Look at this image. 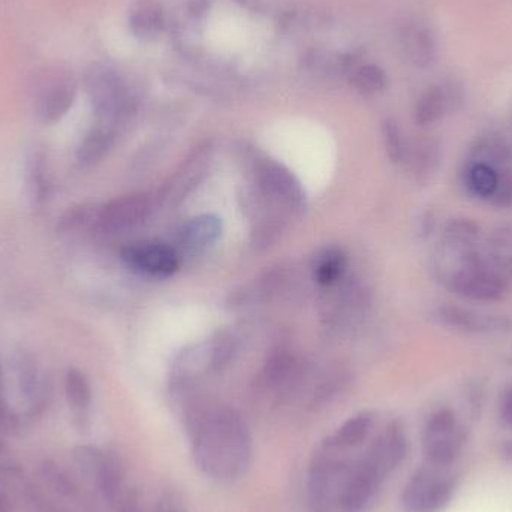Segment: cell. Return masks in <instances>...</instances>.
Segmentation results:
<instances>
[{
	"mask_svg": "<svg viewBox=\"0 0 512 512\" xmlns=\"http://www.w3.org/2000/svg\"><path fill=\"white\" fill-rule=\"evenodd\" d=\"M195 465L212 480L236 481L251 468L252 436L242 415L228 406H210L188 418Z\"/></svg>",
	"mask_w": 512,
	"mask_h": 512,
	"instance_id": "6da1fadb",
	"label": "cell"
},
{
	"mask_svg": "<svg viewBox=\"0 0 512 512\" xmlns=\"http://www.w3.org/2000/svg\"><path fill=\"white\" fill-rule=\"evenodd\" d=\"M439 280L451 294L477 303L504 300L510 294L512 285L501 268L486 254L483 243L460 258Z\"/></svg>",
	"mask_w": 512,
	"mask_h": 512,
	"instance_id": "7a4b0ae2",
	"label": "cell"
},
{
	"mask_svg": "<svg viewBox=\"0 0 512 512\" xmlns=\"http://www.w3.org/2000/svg\"><path fill=\"white\" fill-rule=\"evenodd\" d=\"M86 90L96 120L122 131L135 119L138 101L122 72L108 63H95L87 69Z\"/></svg>",
	"mask_w": 512,
	"mask_h": 512,
	"instance_id": "3957f363",
	"label": "cell"
},
{
	"mask_svg": "<svg viewBox=\"0 0 512 512\" xmlns=\"http://www.w3.org/2000/svg\"><path fill=\"white\" fill-rule=\"evenodd\" d=\"M454 490L456 475L450 466L426 462L409 478L400 502L405 512H439L447 507Z\"/></svg>",
	"mask_w": 512,
	"mask_h": 512,
	"instance_id": "277c9868",
	"label": "cell"
},
{
	"mask_svg": "<svg viewBox=\"0 0 512 512\" xmlns=\"http://www.w3.org/2000/svg\"><path fill=\"white\" fill-rule=\"evenodd\" d=\"M74 463L81 477L111 505L120 507L123 499L125 474L119 457L110 451L99 450L90 445L75 448Z\"/></svg>",
	"mask_w": 512,
	"mask_h": 512,
	"instance_id": "5b68a950",
	"label": "cell"
},
{
	"mask_svg": "<svg viewBox=\"0 0 512 512\" xmlns=\"http://www.w3.org/2000/svg\"><path fill=\"white\" fill-rule=\"evenodd\" d=\"M77 98L74 75L60 66L44 69L33 83V107L36 116L45 125L60 122Z\"/></svg>",
	"mask_w": 512,
	"mask_h": 512,
	"instance_id": "8992f818",
	"label": "cell"
},
{
	"mask_svg": "<svg viewBox=\"0 0 512 512\" xmlns=\"http://www.w3.org/2000/svg\"><path fill=\"white\" fill-rule=\"evenodd\" d=\"M465 426L451 409H439L427 421L423 432L426 460L435 465L451 466L466 444Z\"/></svg>",
	"mask_w": 512,
	"mask_h": 512,
	"instance_id": "52a82bcc",
	"label": "cell"
},
{
	"mask_svg": "<svg viewBox=\"0 0 512 512\" xmlns=\"http://www.w3.org/2000/svg\"><path fill=\"white\" fill-rule=\"evenodd\" d=\"M213 153L215 146L210 140L203 141L191 150L159 194L164 206H179L204 182L212 167Z\"/></svg>",
	"mask_w": 512,
	"mask_h": 512,
	"instance_id": "ba28073f",
	"label": "cell"
},
{
	"mask_svg": "<svg viewBox=\"0 0 512 512\" xmlns=\"http://www.w3.org/2000/svg\"><path fill=\"white\" fill-rule=\"evenodd\" d=\"M430 319L439 327L474 336L512 333V315H496L454 304L436 306L430 312Z\"/></svg>",
	"mask_w": 512,
	"mask_h": 512,
	"instance_id": "9c48e42d",
	"label": "cell"
},
{
	"mask_svg": "<svg viewBox=\"0 0 512 512\" xmlns=\"http://www.w3.org/2000/svg\"><path fill=\"white\" fill-rule=\"evenodd\" d=\"M15 390L24 406V414L29 418L41 415L50 400L51 387L47 373L36 357L30 352L20 351L12 360Z\"/></svg>",
	"mask_w": 512,
	"mask_h": 512,
	"instance_id": "30bf717a",
	"label": "cell"
},
{
	"mask_svg": "<svg viewBox=\"0 0 512 512\" xmlns=\"http://www.w3.org/2000/svg\"><path fill=\"white\" fill-rule=\"evenodd\" d=\"M255 177L256 186L268 200L282 204L291 212L301 213L306 209L303 186L285 165L273 159H261L256 164Z\"/></svg>",
	"mask_w": 512,
	"mask_h": 512,
	"instance_id": "8fae6325",
	"label": "cell"
},
{
	"mask_svg": "<svg viewBox=\"0 0 512 512\" xmlns=\"http://www.w3.org/2000/svg\"><path fill=\"white\" fill-rule=\"evenodd\" d=\"M120 258L135 273L153 279H168L176 274L180 267L176 251L165 243H128L120 251Z\"/></svg>",
	"mask_w": 512,
	"mask_h": 512,
	"instance_id": "7c38bea8",
	"label": "cell"
},
{
	"mask_svg": "<svg viewBox=\"0 0 512 512\" xmlns=\"http://www.w3.org/2000/svg\"><path fill=\"white\" fill-rule=\"evenodd\" d=\"M465 104V90L454 80L441 81L430 87L418 98L414 108V120L421 128H429L462 110Z\"/></svg>",
	"mask_w": 512,
	"mask_h": 512,
	"instance_id": "4fadbf2b",
	"label": "cell"
},
{
	"mask_svg": "<svg viewBox=\"0 0 512 512\" xmlns=\"http://www.w3.org/2000/svg\"><path fill=\"white\" fill-rule=\"evenodd\" d=\"M400 54L409 65L427 68L432 65L438 53V42L429 24L421 20L403 21L396 33Z\"/></svg>",
	"mask_w": 512,
	"mask_h": 512,
	"instance_id": "5bb4252c",
	"label": "cell"
},
{
	"mask_svg": "<svg viewBox=\"0 0 512 512\" xmlns=\"http://www.w3.org/2000/svg\"><path fill=\"white\" fill-rule=\"evenodd\" d=\"M408 453V438L402 424L391 423L370 442L364 454L375 463L385 478L390 477Z\"/></svg>",
	"mask_w": 512,
	"mask_h": 512,
	"instance_id": "9a60e30c",
	"label": "cell"
},
{
	"mask_svg": "<svg viewBox=\"0 0 512 512\" xmlns=\"http://www.w3.org/2000/svg\"><path fill=\"white\" fill-rule=\"evenodd\" d=\"M331 289L327 294V301L324 303V316L330 321L351 322L361 318L369 306V294L360 283H343V279L334 285L328 286Z\"/></svg>",
	"mask_w": 512,
	"mask_h": 512,
	"instance_id": "2e32d148",
	"label": "cell"
},
{
	"mask_svg": "<svg viewBox=\"0 0 512 512\" xmlns=\"http://www.w3.org/2000/svg\"><path fill=\"white\" fill-rule=\"evenodd\" d=\"M468 161L481 162L501 171L512 167V141L499 131L478 135L469 147Z\"/></svg>",
	"mask_w": 512,
	"mask_h": 512,
	"instance_id": "e0dca14e",
	"label": "cell"
},
{
	"mask_svg": "<svg viewBox=\"0 0 512 512\" xmlns=\"http://www.w3.org/2000/svg\"><path fill=\"white\" fill-rule=\"evenodd\" d=\"M128 23L135 38L153 42L164 35L167 18L158 0H135L129 8Z\"/></svg>",
	"mask_w": 512,
	"mask_h": 512,
	"instance_id": "ac0fdd59",
	"label": "cell"
},
{
	"mask_svg": "<svg viewBox=\"0 0 512 512\" xmlns=\"http://www.w3.org/2000/svg\"><path fill=\"white\" fill-rule=\"evenodd\" d=\"M224 224L216 215H200L192 218L180 230V245L192 254L207 251L222 237Z\"/></svg>",
	"mask_w": 512,
	"mask_h": 512,
	"instance_id": "d6986e66",
	"label": "cell"
},
{
	"mask_svg": "<svg viewBox=\"0 0 512 512\" xmlns=\"http://www.w3.org/2000/svg\"><path fill=\"white\" fill-rule=\"evenodd\" d=\"M300 375V367L294 355L286 351L271 352L262 369L265 387L277 393H289Z\"/></svg>",
	"mask_w": 512,
	"mask_h": 512,
	"instance_id": "ffe728a7",
	"label": "cell"
},
{
	"mask_svg": "<svg viewBox=\"0 0 512 512\" xmlns=\"http://www.w3.org/2000/svg\"><path fill=\"white\" fill-rule=\"evenodd\" d=\"M483 243L481 227L474 219L457 216L442 228L439 246L448 251L465 252L478 248Z\"/></svg>",
	"mask_w": 512,
	"mask_h": 512,
	"instance_id": "44dd1931",
	"label": "cell"
},
{
	"mask_svg": "<svg viewBox=\"0 0 512 512\" xmlns=\"http://www.w3.org/2000/svg\"><path fill=\"white\" fill-rule=\"evenodd\" d=\"M120 132L111 126L96 123L81 140L77 149L78 164L83 167H92V165L101 162L108 153L116 146L117 138Z\"/></svg>",
	"mask_w": 512,
	"mask_h": 512,
	"instance_id": "7402d4cb",
	"label": "cell"
},
{
	"mask_svg": "<svg viewBox=\"0 0 512 512\" xmlns=\"http://www.w3.org/2000/svg\"><path fill=\"white\" fill-rule=\"evenodd\" d=\"M499 171L481 162L468 161L463 164L462 179L463 188L471 197L489 203L498 186Z\"/></svg>",
	"mask_w": 512,
	"mask_h": 512,
	"instance_id": "603a6c76",
	"label": "cell"
},
{
	"mask_svg": "<svg viewBox=\"0 0 512 512\" xmlns=\"http://www.w3.org/2000/svg\"><path fill=\"white\" fill-rule=\"evenodd\" d=\"M63 387H65V397L69 409L74 414L75 420L83 424L87 420L90 406H92V385H90L89 378L83 370L69 367L65 373Z\"/></svg>",
	"mask_w": 512,
	"mask_h": 512,
	"instance_id": "cb8c5ba5",
	"label": "cell"
},
{
	"mask_svg": "<svg viewBox=\"0 0 512 512\" xmlns=\"http://www.w3.org/2000/svg\"><path fill=\"white\" fill-rule=\"evenodd\" d=\"M373 426H375V415L372 412H360L345 421L333 436L325 439V442L339 450H355L367 441Z\"/></svg>",
	"mask_w": 512,
	"mask_h": 512,
	"instance_id": "d4e9b609",
	"label": "cell"
},
{
	"mask_svg": "<svg viewBox=\"0 0 512 512\" xmlns=\"http://www.w3.org/2000/svg\"><path fill=\"white\" fill-rule=\"evenodd\" d=\"M441 144L436 140H423L411 146L408 165L420 183H427L441 167Z\"/></svg>",
	"mask_w": 512,
	"mask_h": 512,
	"instance_id": "484cf974",
	"label": "cell"
},
{
	"mask_svg": "<svg viewBox=\"0 0 512 512\" xmlns=\"http://www.w3.org/2000/svg\"><path fill=\"white\" fill-rule=\"evenodd\" d=\"M348 256L339 248H327L313 256V277L319 285L328 288L345 277Z\"/></svg>",
	"mask_w": 512,
	"mask_h": 512,
	"instance_id": "4316f807",
	"label": "cell"
},
{
	"mask_svg": "<svg viewBox=\"0 0 512 512\" xmlns=\"http://www.w3.org/2000/svg\"><path fill=\"white\" fill-rule=\"evenodd\" d=\"M349 84L355 92L363 96H375L388 86V75L376 63H358L348 75Z\"/></svg>",
	"mask_w": 512,
	"mask_h": 512,
	"instance_id": "83f0119b",
	"label": "cell"
},
{
	"mask_svg": "<svg viewBox=\"0 0 512 512\" xmlns=\"http://www.w3.org/2000/svg\"><path fill=\"white\" fill-rule=\"evenodd\" d=\"M382 140H384L385 152L394 165L408 164L411 144L396 120L385 119L382 122Z\"/></svg>",
	"mask_w": 512,
	"mask_h": 512,
	"instance_id": "f1b7e54d",
	"label": "cell"
},
{
	"mask_svg": "<svg viewBox=\"0 0 512 512\" xmlns=\"http://www.w3.org/2000/svg\"><path fill=\"white\" fill-rule=\"evenodd\" d=\"M26 180L30 198L35 203H42L48 195V188H50L47 170H45V158L42 153L35 152L27 159Z\"/></svg>",
	"mask_w": 512,
	"mask_h": 512,
	"instance_id": "f546056e",
	"label": "cell"
},
{
	"mask_svg": "<svg viewBox=\"0 0 512 512\" xmlns=\"http://www.w3.org/2000/svg\"><path fill=\"white\" fill-rule=\"evenodd\" d=\"M21 426V417L8 399L6 393L5 373L0 364V435L8 436L17 432Z\"/></svg>",
	"mask_w": 512,
	"mask_h": 512,
	"instance_id": "4dcf8cb0",
	"label": "cell"
},
{
	"mask_svg": "<svg viewBox=\"0 0 512 512\" xmlns=\"http://www.w3.org/2000/svg\"><path fill=\"white\" fill-rule=\"evenodd\" d=\"M236 351V340L231 334L222 333L209 345L210 369H221L230 363Z\"/></svg>",
	"mask_w": 512,
	"mask_h": 512,
	"instance_id": "1f68e13d",
	"label": "cell"
},
{
	"mask_svg": "<svg viewBox=\"0 0 512 512\" xmlns=\"http://www.w3.org/2000/svg\"><path fill=\"white\" fill-rule=\"evenodd\" d=\"M489 204L496 209H512V167L499 171L498 186Z\"/></svg>",
	"mask_w": 512,
	"mask_h": 512,
	"instance_id": "d6a6232c",
	"label": "cell"
},
{
	"mask_svg": "<svg viewBox=\"0 0 512 512\" xmlns=\"http://www.w3.org/2000/svg\"><path fill=\"white\" fill-rule=\"evenodd\" d=\"M18 474H20V465L9 453L8 447H6L5 442L2 441V435H0V477L14 478Z\"/></svg>",
	"mask_w": 512,
	"mask_h": 512,
	"instance_id": "836d02e7",
	"label": "cell"
},
{
	"mask_svg": "<svg viewBox=\"0 0 512 512\" xmlns=\"http://www.w3.org/2000/svg\"><path fill=\"white\" fill-rule=\"evenodd\" d=\"M499 414H501V420L504 421L505 426L512 429V387L508 388L502 397Z\"/></svg>",
	"mask_w": 512,
	"mask_h": 512,
	"instance_id": "e575fe53",
	"label": "cell"
},
{
	"mask_svg": "<svg viewBox=\"0 0 512 512\" xmlns=\"http://www.w3.org/2000/svg\"><path fill=\"white\" fill-rule=\"evenodd\" d=\"M436 219L435 215L432 212H427L426 215L423 216V221H421V230L420 233L423 234L424 237H429L430 234L435 230Z\"/></svg>",
	"mask_w": 512,
	"mask_h": 512,
	"instance_id": "d590c367",
	"label": "cell"
},
{
	"mask_svg": "<svg viewBox=\"0 0 512 512\" xmlns=\"http://www.w3.org/2000/svg\"><path fill=\"white\" fill-rule=\"evenodd\" d=\"M155 512H182L180 510L179 505L173 501H162L159 502L158 508H156Z\"/></svg>",
	"mask_w": 512,
	"mask_h": 512,
	"instance_id": "8d00e7d4",
	"label": "cell"
},
{
	"mask_svg": "<svg viewBox=\"0 0 512 512\" xmlns=\"http://www.w3.org/2000/svg\"><path fill=\"white\" fill-rule=\"evenodd\" d=\"M120 512H141L140 508L137 507L132 499L125 498L123 499L122 504L119 507Z\"/></svg>",
	"mask_w": 512,
	"mask_h": 512,
	"instance_id": "74e56055",
	"label": "cell"
},
{
	"mask_svg": "<svg viewBox=\"0 0 512 512\" xmlns=\"http://www.w3.org/2000/svg\"><path fill=\"white\" fill-rule=\"evenodd\" d=\"M502 456L512 462V441H507L504 445H502Z\"/></svg>",
	"mask_w": 512,
	"mask_h": 512,
	"instance_id": "f35d334b",
	"label": "cell"
},
{
	"mask_svg": "<svg viewBox=\"0 0 512 512\" xmlns=\"http://www.w3.org/2000/svg\"><path fill=\"white\" fill-rule=\"evenodd\" d=\"M0 512H9L8 499L3 495L2 490H0Z\"/></svg>",
	"mask_w": 512,
	"mask_h": 512,
	"instance_id": "ab89813d",
	"label": "cell"
}]
</instances>
